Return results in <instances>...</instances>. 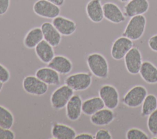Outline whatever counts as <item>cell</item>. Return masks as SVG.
<instances>
[{
  "label": "cell",
  "instance_id": "cell-1",
  "mask_svg": "<svg viewBox=\"0 0 157 139\" xmlns=\"http://www.w3.org/2000/svg\"><path fill=\"white\" fill-rule=\"evenodd\" d=\"M86 62L92 75L101 79L108 77L109 63L104 55L99 53H91L86 56Z\"/></svg>",
  "mask_w": 157,
  "mask_h": 139
},
{
  "label": "cell",
  "instance_id": "cell-2",
  "mask_svg": "<svg viewBox=\"0 0 157 139\" xmlns=\"http://www.w3.org/2000/svg\"><path fill=\"white\" fill-rule=\"evenodd\" d=\"M146 23L147 20L144 15L131 17L123 32L122 36L132 41L140 39L144 34Z\"/></svg>",
  "mask_w": 157,
  "mask_h": 139
},
{
  "label": "cell",
  "instance_id": "cell-3",
  "mask_svg": "<svg viewBox=\"0 0 157 139\" xmlns=\"http://www.w3.org/2000/svg\"><path fill=\"white\" fill-rule=\"evenodd\" d=\"M92 83V73L80 72L68 75L64 80V84L74 91H83L90 87Z\"/></svg>",
  "mask_w": 157,
  "mask_h": 139
},
{
  "label": "cell",
  "instance_id": "cell-4",
  "mask_svg": "<svg viewBox=\"0 0 157 139\" xmlns=\"http://www.w3.org/2000/svg\"><path fill=\"white\" fill-rule=\"evenodd\" d=\"M74 94V91L66 84L59 86L51 94L50 101L52 107L56 110L64 108Z\"/></svg>",
  "mask_w": 157,
  "mask_h": 139
},
{
  "label": "cell",
  "instance_id": "cell-5",
  "mask_svg": "<svg viewBox=\"0 0 157 139\" xmlns=\"http://www.w3.org/2000/svg\"><path fill=\"white\" fill-rule=\"evenodd\" d=\"M148 94L147 89L142 85H136L129 89L123 97L122 102L126 107L137 108L140 107Z\"/></svg>",
  "mask_w": 157,
  "mask_h": 139
},
{
  "label": "cell",
  "instance_id": "cell-6",
  "mask_svg": "<svg viewBox=\"0 0 157 139\" xmlns=\"http://www.w3.org/2000/svg\"><path fill=\"white\" fill-rule=\"evenodd\" d=\"M22 87L26 93L36 96L44 95L48 89V85L36 75L26 76L22 81Z\"/></svg>",
  "mask_w": 157,
  "mask_h": 139
},
{
  "label": "cell",
  "instance_id": "cell-7",
  "mask_svg": "<svg viewBox=\"0 0 157 139\" xmlns=\"http://www.w3.org/2000/svg\"><path fill=\"white\" fill-rule=\"evenodd\" d=\"M33 10L37 15L47 19H53L61 12L60 7L47 0H37L33 4Z\"/></svg>",
  "mask_w": 157,
  "mask_h": 139
},
{
  "label": "cell",
  "instance_id": "cell-8",
  "mask_svg": "<svg viewBox=\"0 0 157 139\" xmlns=\"http://www.w3.org/2000/svg\"><path fill=\"white\" fill-rule=\"evenodd\" d=\"M99 96L102 100L105 107L114 110L119 104V93L117 88L111 85H102L98 91Z\"/></svg>",
  "mask_w": 157,
  "mask_h": 139
},
{
  "label": "cell",
  "instance_id": "cell-9",
  "mask_svg": "<svg viewBox=\"0 0 157 139\" xmlns=\"http://www.w3.org/2000/svg\"><path fill=\"white\" fill-rule=\"evenodd\" d=\"M134 47L133 41L123 36L116 39L111 47L110 54L115 60L124 58L127 53Z\"/></svg>",
  "mask_w": 157,
  "mask_h": 139
},
{
  "label": "cell",
  "instance_id": "cell-10",
  "mask_svg": "<svg viewBox=\"0 0 157 139\" xmlns=\"http://www.w3.org/2000/svg\"><path fill=\"white\" fill-rule=\"evenodd\" d=\"M124 62L127 71L132 74L139 73L142 64V56L137 47H133L124 57Z\"/></svg>",
  "mask_w": 157,
  "mask_h": 139
},
{
  "label": "cell",
  "instance_id": "cell-11",
  "mask_svg": "<svg viewBox=\"0 0 157 139\" xmlns=\"http://www.w3.org/2000/svg\"><path fill=\"white\" fill-rule=\"evenodd\" d=\"M102 8L104 17L109 21L115 24H119L125 21L126 16L115 3L107 2L102 5Z\"/></svg>",
  "mask_w": 157,
  "mask_h": 139
},
{
  "label": "cell",
  "instance_id": "cell-12",
  "mask_svg": "<svg viewBox=\"0 0 157 139\" xmlns=\"http://www.w3.org/2000/svg\"><path fill=\"white\" fill-rule=\"evenodd\" d=\"M83 100L78 94H74L67 103L66 115L67 118L71 121H77L82 113Z\"/></svg>",
  "mask_w": 157,
  "mask_h": 139
},
{
  "label": "cell",
  "instance_id": "cell-13",
  "mask_svg": "<svg viewBox=\"0 0 157 139\" xmlns=\"http://www.w3.org/2000/svg\"><path fill=\"white\" fill-rule=\"evenodd\" d=\"M148 9V0H131L124 5L123 13L126 17L131 18L136 15H144Z\"/></svg>",
  "mask_w": 157,
  "mask_h": 139
},
{
  "label": "cell",
  "instance_id": "cell-14",
  "mask_svg": "<svg viewBox=\"0 0 157 139\" xmlns=\"http://www.w3.org/2000/svg\"><path fill=\"white\" fill-rule=\"evenodd\" d=\"M52 23L58 32L64 36H69L73 34L77 29L76 23L63 16L58 15L52 19Z\"/></svg>",
  "mask_w": 157,
  "mask_h": 139
},
{
  "label": "cell",
  "instance_id": "cell-15",
  "mask_svg": "<svg viewBox=\"0 0 157 139\" xmlns=\"http://www.w3.org/2000/svg\"><path fill=\"white\" fill-rule=\"evenodd\" d=\"M35 75L48 86H58L61 83L60 74L48 66L39 68Z\"/></svg>",
  "mask_w": 157,
  "mask_h": 139
},
{
  "label": "cell",
  "instance_id": "cell-16",
  "mask_svg": "<svg viewBox=\"0 0 157 139\" xmlns=\"http://www.w3.org/2000/svg\"><path fill=\"white\" fill-rule=\"evenodd\" d=\"M47 65L63 75L71 73L73 68L72 61L67 57L60 54L55 55Z\"/></svg>",
  "mask_w": 157,
  "mask_h": 139
},
{
  "label": "cell",
  "instance_id": "cell-17",
  "mask_svg": "<svg viewBox=\"0 0 157 139\" xmlns=\"http://www.w3.org/2000/svg\"><path fill=\"white\" fill-rule=\"evenodd\" d=\"M40 28L42 31L44 39L52 46L56 47L60 44L62 35L58 32L52 23L45 21L41 24Z\"/></svg>",
  "mask_w": 157,
  "mask_h": 139
},
{
  "label": "cell",
  "instance_id": "cell-18",
  "mask_svg": "<svg viewBox=\"0 0 157 139\" xmlns=\"http://www.w3.org/2000/svg\"><path fill=\"white\" fill-rule=\"evenodd\" d=\"M51 135L55 139H74L77 133L74 129L68 125L54 122L52 125Z\"/></svg>",
  "mask_w": 157,
  "mask_h": 139
},
{
  "label": "cell",
  "instance_id": "cell-19",
  "mask_svg": "<svg viewBox=\"0 0 157 139\" xmlns=\"http://www.w3.org/2000/svg\"><path fill=\"white\" fill-rule=\"evenodd\" d=\"M85 10L87 17L93 23H100L104 18L101 0H90Z\"/></svg>",
  "mask_w": 157,
  "mask_h": 139
},
{
  "label": "cell",
  "instance_id": "cell-20",
  "mask_svg": "<svg viewBox=\"0 0 157 139\" xmlns=\"http://www.w3.org/2000/svg\"><path fill=\"white\" fill-rule=\"evenodd\" d=\"M113 110L103 108L90 116V122L96 126H105L110 124L115 119Z\"/></svg>",
  "mask_w": 157,
  "mask_h": 139
},
{
  "label": "cell",
  "instance_id": "cell-21",
  "mask_svg": "<svg viewBox=\"0 0 157 139\" xmlns=\"http://www.w3.org/2000/svg\"><path fill=\"white\" fill-rule=\"evenodd\" d=\"M38 59L44 64H48L55 56L53 47L44 39L34 48Z\"/></svg>",
  "mask_w": 157,
  "mask_h": 139
},
{
  "label": "cell",
  "instance_id": "cell-22",
  "mask_svg": "<svg viewBox=\"0 0 157 139\" xmlns=\"http://www.w3.org/2000/svg\"><path fill=\"white\" fill-rule=\"evenodd\" d=\"M139 73L147 83H157V67L150 61H143Z\"/></svg>",
  "mask_w": 157,
  "mask_h": 139
},
{
  "label": "cell",
  "instance_id": "cell-23",
  "mask_svg": "<svg viewBox=\"0 0 157 139\" xmlns=\"http://www.w3.org/2000/svg\"><path fill=\"white\" fill-rule=\"evenodd\" d=\"M104 107V103L99 96L92 97L83 101L82 113L90 116Z\"/></svg>",
  "mask_w": 157,
  "mask_h": 139
},
{
  "label": "cell",
  "instance_id": "cell-24",
  "mask_svg": "<svg viewBox=\"0 0 157 139\" xmlns=\"http://www.w3.org/2000/svg\"><path fill=\"white\" fill-rule=\"evenodd\" d=\"M42 40H44V37L40 27H34L26 34L23 39V44L26 48L33 49Z\"/></svg>",
  "mask_w": 157,
  "mask_h": 139
},
{
  "label": "cell",
  "instance_id": "cell-25",
  "mask_svg": "<svg viewBox=\"0 0 157 139\" xmlns=\"http://www.w3.org/2000/svg\"><path fill=\"white\" fill-rule=\"evenodd\" d=\"M141 106V116H148L157 109V97L152 94H147Z\"/></svg>",
  "mask_w": 157,
  "mask_h": 139
},
{
  "label": "cell",
  "instance_id": "cell-26",
  "mask_svg": "<svg viewBox=\"0 0 157 139\" xmlns=\"http://www.w3.org/2000/svg\"><path fill=\"white\" fill-rule=\"evenodd\" d=\"M14 116L6 107L0 105V127L11 129L14 124Z\"/></svg>",
  "mask_w": 157,
  "mask_h": 139
},
{
  "label": "cell",
  "instance_id": "cell-27",
  "mask_svg": "<svg viewBox=\"0 0 157 139\" xmlns=\"http://www.w3.org/2000/svg\"><path fill=\"white\" fill-rule=\"evenodd\" d=\"M147 125L149 132L156 136L157 134V109L148 116Z\"/></svg>",
  "mask_w": 157,
  "mask_h": 139
},
{
  "label": "cell",
  "instance_id": "cell-28",
  "mask_svg": "<svg viewBox=\"0 0 157 139\" xmlns=\"http://www.w3.org/2000/svg\"><path fill=\"white\" fill-rule=\"evenodd\" d=\"M126 138L127 139H148V136L142 130L132 127L126 132Z\"/></svg>",
  "mask_w": 157,
  "mask_h": 139
},
{
  "label": "cell",
  "instance_id": "cell-29",
  "mask_svg": "<svg viewBox=\"0 0 157 139\" xmlns=\"http://www.w3.org/2000/svg\"><path fill=\"white\" fill-rule=\"evenodd\" d=\"M15 134L11 129L0 127V139H14Z\"/></svg>",
  "mask_w": 157,
  "mask_h": 139
},
{
  "label": "cell",
  "instance_id": "cell-30",
  "mask_svg": "<svg viewBox=\"0 0 157 139\" xmlns=\"http://www.w3.org/2000/svg\"><path fill=\"white\" fill-rule=\"evenodd\" d=\"M10 78L9 70L2 64L0 63V81L3 83L9 81Z\"/></svg>",
  "mask_w": 157,
  "mask_h": 139
},
{
  "label": "cell",
  "instance_id": "cell-31",
  "mask_svg": "<svg viewBox=\"0 0 157 139\" xmlns=\"http://www.w3.org/2000/svg\"><path fill=\"white\" fill-rule=\"evenodd\" d=\"M112 138L110 132L105 129L98 130L94 135L95 139H112Z\"/></svg>",
  "mask_w": 157,
  "mask_h": 139
},
{
  "label": "cell",
  "instance_id": "cell-32",
  "mask_svg": "<svg viewBox=\"0 0 157 139\" xmlns=\"http://www.w3.org/2000/svg\"><path fill=\"white\" fill-rule=\"evenodd\" d=\"M10 0H0V15H4L10 7Z\"/></svg>",
  "mask_w": 157,
  "mask_h": 139
},
{
  "label": "cell",
  "instance_id": "cell-33",
  "mask_svg": "<svg viewBox=\"0 0 157 139\" xmlns=\"http://www.w3.org/2000/svg\"><path fill=\"white\" fill-rule=\"evenodd\" d=\"M148 45L152 51L157 52V34H155L149 38Z\"/></svg>",
  "mask_w": 157,
  "mask_h": 139
},
{
  "label": "cell",
  "instance_id": "cell-34",
  "mask_svg": "<svg viewBox=\"0 0 157 139\" xmlns=\"http://www.w3.org/2000/svg\"><path fill=\"white\" fill-rule=\"evenodd\" d=\"M94 135L90 133H80L77 134L75 139H94Z\"/></svg>",
  "mask_w": 157,
  "mask_h": 139
},
{
  "label": "cell",
  "instance_id": "cell-35",
  "mask_svg": "<svg viewBox=\"0 0 157 139\" xmlns=\"http://www.w3.org/2000/svg\"><path fill=\"white\" fill-rule=\"evenodd\" d=\"M47 1L55 4V5H56L59 7L63 6L65 2V0H47Z\"/></svg>",
  "mask_w": 157,
  "mask_h": 139
},
{
  "label": "cell",
  "instance_id": "cell-36",
  "mask_svg": "<svg viewBox=\"0 0 157 139\" xmlns=\"http://www.w3.org/2000/svg\"><path fill=\"white\" fill-rule=\"evenodd\" d=\"M3 85H4V83L0 81V92L2 91L3 88Z\"/></svg>",
  "mask_w": 157,
  "mask_h": 139
},
{
  "label": "cell",
  "instance_id": "cell-37",
  "mask_svg": "<svg viewBox=\"0 0 157 139\" xmlns=\"http://www.w3.org/2000/svg\"><path fill=\"white\" fill-rule=\"evenodd\" d=\"M118 1L121 2H128V1H129L131 0H118Z\"/></svg>",
  "mask_w": 157,
  "mask_h": 139
},
{
  "label": "cell",
  "instance_id": "cell-38",
  "mask_svg": "<svg viewBox=\"0 0 157 139\" xmlns=\"http://www.w3.org/2000/svg\"><path fill=\"white\" fill-rule=\"evenodd\" d=\"M156 138H157V134H156Z\"/></svg>",
  "mask_w": 157,
  "mask_h": 139
}]
</instances>
